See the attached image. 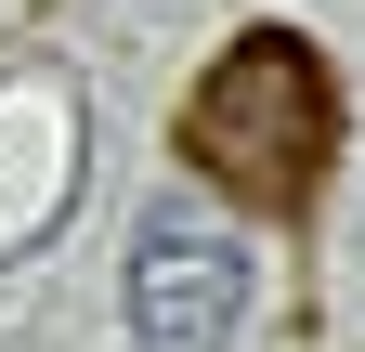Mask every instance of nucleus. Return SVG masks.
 Masks as SVG:
<instances>
[{
  "label": "nucleus",
  "mask_w": 365,
  "mask_h": 352,
  "mask_svg": "<svg viewBox=\"0 0 365 352\" xmlns=\"http://www.w3.org/2000/svg\"><path fill=\"white\" fill-rule=\"evenodd\" d=\"M130 352H235L248 326V248L196 222V209H157L144 235H130Z\"/></svg>",
  "instance_id": "2"
},
{
  "label": "nucleus",
  "mask_w": 365,
  "mask_h": 352,
  "mask_svg": "<svg viewBox=\"0 0 365 352\" xmlns=\"http://www.w3.org/2000/svg\"><path fill=\"white\" fill-rule=\"evenodd\" d=\"M182 170L209 196H235L248 222H300L339 170V66L300 26H248L222 39L209 78L182 92Z\"/></svg>",
  "instance_id": "1"
}]
</instances>
